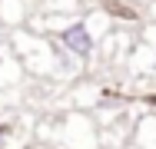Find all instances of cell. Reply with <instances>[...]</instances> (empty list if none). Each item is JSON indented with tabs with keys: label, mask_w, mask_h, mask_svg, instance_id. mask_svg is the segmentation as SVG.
<instances>
[{
	"label": "cell",
	"mask_w": 156,
	"mask_h": 149,
	"mask_svg": "<svg viewBox=\"0 0 156 149\" xmlns=\"http://www.w3.org/2000/svg\"><path fill=\"white\" fill-rule=\"evenodd\" d=\"M0 136H3V129H0Z\"/></svg>",
	"instance_id": "2"
},
{
	"label": "cell",
	"mask_w": 156,
	"mask_h": 149,
	"mask_svg": "<svg viewBox=\"0 0 156 149\" xmlns=\"http://www.w3.org/2000/svg\"><path fill=\"white\" fill-rule=\"evenodd\" d=\"M60 43L70 53H76V57H90V50H93V33L87 30V23H70V27L60 30Z\"/></svg>",
	"instance_id": "1"
}]
</instances>
